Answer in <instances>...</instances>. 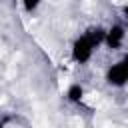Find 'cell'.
I'll use <instances>...</instances> for the list:
<instances>
[{"label":"cell","mask_w":128,"mask_h":128,"mask_svg":"<svg viewBox=\"0 0 128 128\" xmlns=\"http://www.w3.org/2000/svg\"><path fill=\"white\" fill-rule=\"evenodd\" d=\"M124 42H126V26L124 22H118L114 20L110 26L104 28V40H102V46H106L108 52H120L124 48Z\"/></svg>","instance_id":"7a4b0ae2"},{"label":"cell","mask_w":128,"mask_h":128,"mask_svg":"<svg viewBox=\"0 0 128 128\" xmlns=\"http://www.w3.org/2000/svg\"><path fill=\"white\" fill-rule=\"evenodd\" d=\"M86 96H88V90L82 82H70L64 92V98L68 104H82L86 100Z\"/></svg>","instance_id":"3957f363"},{"label":"cell","mask_w":128,"mask_h":128,"mask_svg":"<svg viewBox=\"0 0 128 128\" xmlns=\"http://www.w3.org/2000/svg\"><path fill=\"white\" fill-rule=\"evenodd\" d=\"M20 4H22V10H24L26 14H34V12H38V8L44 4V0H20Z\"/></svg>","instance_id":"277c9868"},{"label":"cell","mask_w":128,"mask_h":128,"mask_svg":"<svg viewBox=\"0 0 128 128\" xmlns=\"http://www.w3.org/2000/svg\"><path fill=\"white\" fill-rule=\"evenodd\" d=\"M0 128H6V126H4V124H2V122H0Z\"/></svg>","instance_id":"5b68a950"},{"label":"cell","mask_w":128,"mask_h":128,"mask_svg":"<svg viewBox=\"0 0 128 128\" xmlns=\"http://www.w3.org/2000/svg\"><path fill=\"white\" fill-rule=\"evenodd\" d=\"M128 80V62L124 56L120 58H112V62H108V66L104 68V82L114 88V90H124Z\"/></svg>","instance_id":"6da1fadb"}]
</instances>
